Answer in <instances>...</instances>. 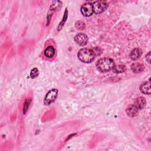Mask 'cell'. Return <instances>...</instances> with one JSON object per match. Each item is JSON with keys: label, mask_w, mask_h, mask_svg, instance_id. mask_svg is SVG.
Wrapping results in <instances>:
<instances>
[{"label": "cell", "mask_w": 151, "mask_h": 151, "mask_svg": "<svg viewBox=\"0 0 151 151\" xmlns=\"http://www.w3.org/2000/svg\"><path fill=\"white\" fill-rule=\"evenodd\" d=\"M88 37L83 33H78L74 37V41L80 46H85L88 42Z\"/></svg>", "instance_id": "obj_6"}, {"label": "cell", "mask_w": 151, "mask_h": 151, "mask_svg": "<svg viewBox=\"0 0 151 151\" xmlns=\"http://www.w3.org/2000/svg\"><path fill=\"white\" fill-rule=\"evenodd\" d=\"M76 27L78 29H83L85 27V24L83 22L79 21L76 23Z\"/></svg>", "instance_id": "obj_15"}, {"label": "cell", "mask_w": 151, "mask_h": 151, "mask_svg": "<svg viewBox=\"0 0 151 151\" xmlns=\"http://www.w3.org/2000/svg\"><path fill=\"white\" fill-rule=\"evenodd\" d=\"M126 70V67L123 65H114V67L112 68V71L114 73L119 74L124 72Z\"/></svg>", "instance_id": "obj_13"}, {"label": "cell", "mask_w": 151, "mask_h": 151, "mask_svg": "<svg viewBox=\"0 0 151 151\" xmlns=\"http://www.w3.org/2000/svg\"><path fill=\"white\" fill-rule=\"evenodd\" d=\"M58 90L53 88L50 90L45 95L44 100V103L45 105H50L53 103L57 97Z\"/></svg>", "instance_id": "obj_3"}, {"label": "cell", "mask_w": 151, "mask_h": 151, "mask_svg": "<svg viewBox=\"0 0 151 151\" xmlns=\"http://www.w3.org/2000/svg\"><path fill=\"white\" fill-rule=\"evenodd\" d=\"M77 56L81 62L90 63L94 60L96 54L93 50L84 48L79 50Z\"/></svg>", "instance_id": "obj_2"}, {"label": "cell", "mask_w": 151, "mask_h": 151, "mask_svg": "<svg viewBox=\"0 0 151 151\" xmlns=\"http://www.w3.org/2000/svg\"><path fill=\"white\" fill-rule=\"evenodd\" d=\"M114 65V61L111 58L107 57L99 60L96 63L97 69L101 73H106L110 71Z\"/></svg>", "instance_id": "obj_1"}, {"label": "cell", "mask_w": 151, "mask_h": 151, "mask_svg": "<svg viewBox=\"0 0 151 151\" xmlns=\"http://www.w3.org/2000/svg\"><path fill=\"white\" fill-rule=\"evenodd\" d=\"M131 69L134 73H140L144 70V65L140 63H133L131 65Z\"/></svg>", "instance_id": "obj_10"}, {"label": "cell", "mask_w": 151, "mask_h": 151, "mask_svg": "<svg viewBox=\"0 0 151 151\" xmlns=\"http://www.w3.org/2000/svg\"><path fill=\"white\" fill-rule=\"evenodd\" d=\"M81 12L85 17H89L93 13V5L91 2H87L82 5L81 7Z\"/></svg>", "instance_id": "obj_5"}, {"label": "cell", "mask_w": 151, "mask_h": 151, "mask_svg": "<svg viewBox=\"0 0 151 151\" xmlns=\"http://www.w3.org/2000/svg\"><path fill=\"white\" fill-rule=\"evenodd\" d=\"M142 54V51L140 48H134L130 54V57L133 60H137Z\"/></svg>", "instance_id": "obj_9"}, {"label": "cell", "mask_w": 151, "mask_h": 151, "mask_svg": "<svg viewBox=\"0 0 151 151\" xmlns=\"http://www.w3.org/2000/svg\"><path fill=\"white\" fill-rule=\"evenodd\" d=\"M146 59L148 61V63H150V52H149L146 55Z\"/></svg>", "instance_id": "obj_17"}, {"label": "cell", "mask_w": 151, "mask_h": 151, "mask_svg": "<svg viewBox=\"0 0 151 151\" xmlns=\"http://www.w3.org/2000/svg\"><path fill=\"white\" fill-rule=\"evenodd\" d=\"M55 49L52 46H49L44 50V55L48 58H51L55 55Z\"/></svg>", "instance_id": "obj_12"}, {"label": "cell", "mask_w": 151, "mask_h": 151, "mask_svg": "<svg viewBox=\"0 0 151 151\" xmlns=\"http://www.w3.org/2000/svg\"><path fill=\"white\" fill-rule=\"evenodd\" d=\"M140 91L145 94H150V80L146 81L142 84L140 86Z\"/></svg>", "instance_id": "obj_7"}, {"label": "cell", "mask_w": 151, "mask_h": 151, "mask_svg": "<svg viewBox=\"0 0 151 151\" xmlns=\"http://www.w3.org/2000/svg\"><path fill=\"white\" fill-rule=\"evenodd\" d=\"M39 74V71L38 70L37 68H34L31 70V73H30V77L32 78H35L37 77H38Z\"/></svg>", "instance_id": "obj_14"}, {"label": "cell", "mask_w": 151, "mask_h": 151, "mask_svg": "<svg viewBox=\"0 0 151 151\" xmlns=\"http://www.w3.org/2000/svg\"><path fill=\"white\" fill-rule=\"evenodd\" d=\"M29 103H30V100H27L24 102V107H23V114H25V113L27 112V111L29 107Z\"/></svg>", "instance_id": "obj_16"}, {"label": "cell", "mask_w": 151, "mask_h": 151, "mask_svg": "<svg viewBox=\"0 0 151 151\" xmlns=\"http://www.w3.org/2000/svg\"><path fill=\"white\" fill-rule=\"evenodd\" d=\"M93 12L96 14H101L107 8V4L103 1H94L92 4Z\"/></svg>", "instance_id": "obj_4"}, {"label": "cell", "mask_w": 151, "mask_h": 151, "mask_svg": "<svg viewBox=\"0 0 151 151\" xmlns=\"http://www.w3.org/2000/svg\"><path fill=\"white\" fill-rule=\"evenodd\" d=\"M136 107L138 109H142L146 105V100L143 97H138L135 101Z\"/></svg>", "instance_id": "obj_11"}, {"label": "cell", "mask_w": 151, "mask_h": 151, "mask_svg": "<svg viewBox=\"0 0 151 151\" xmlns=\"http://www.w3.org/2000/svg\"><path fill=\"white\" fill-rule=\"evenodd\" d=\"M126 112L128 116L131 117H134L138 113V109L136 107L135 105H129L126 108Z\"/></svg>", "instance_id": "obj_8"}]
</instances>
